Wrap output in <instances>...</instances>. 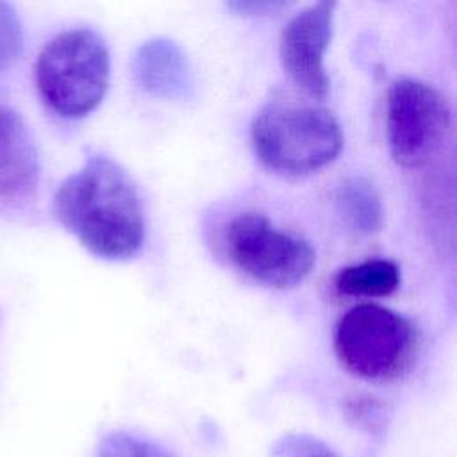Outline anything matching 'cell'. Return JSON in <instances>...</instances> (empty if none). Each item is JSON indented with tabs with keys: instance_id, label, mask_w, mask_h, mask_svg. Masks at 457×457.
Listing matches in <instances>:
<instances>
[{
	"instance_id": "1",
	"label": "cell",
	"mask_w": 457,
	"mask_h": 457,
	"mask_svg": "<svg viewBox=\"0 0 457 457\" xmlns=\"http://www.w3.org/2000/svg\"><path fill=\"white\" fill-rule=\"evenodd\" d=\"M54 214L93 255L123 261L145 241V211L130 175L107 155H89L55 191Z\"/></svg>"
},
{
	"instance_id": "2",
	"label": "cell",
	"mask_w": 457,
	"mask_h": 457,
	"mask_svg": "<svg viewBox=\"0 0 457 457\" xmlns=\"http://www.w3.org/2000/svg\"><path fill=\"white\" fill-rule=\"evenodd\" d=\"M109 71V50L102 36L91 29H70L39 50L34 82L41 102L54 114L80 120L104 100Z\"/></svg>"
},
{
	"instance_id": "3",
	"label": "cell",
	"mask_w": 457,
	"mask_h": 457,
	"mask_svg": "<svg viewBox=\"0 0 457 457\" xmlns=\"http://www.w3.org/2000/svg\"><path fill=\"white\" fill-rule=\"evenodd\" d=\"M257 159L271 171L300 177L330 164L345 136L336 116L314 105H268L250 125Z\"/></svg>"
},
{
	"instance_id": "4",
	"label": "cell",
	"mask_w": 457,
	"mask_h": 457,
	"mask_svg": "<svg viewBox=\"0 0 457 457\" xmlns=\"http://www.w3.org/2000/svg\"><path fill=\"white\" fill-rule=\"evenodd\" d=\"M418 348L416 327L403 314L377 303L346 311L334 330V352L352 375L384 382L400 377Z\"/></svg>"
},
{
	"instance_id": "5",
	"label": "cell",
	"mask_w": 457,
	"mask_h": 457,
	"mask_svg": "<svg viewBox=\"0 0 457 457\" xmlns=\"http://www.w3.org/2000/svg\"><path fill=\"white\" fill-rule=\"evenodd\" d=\"M223 243L230 262L266 287H295L316 264V252L307 239L280 230L261 212L234 216L227 223Z\"/></svg>"
},
{
	"instance_id": "6",
	"label": "cell",
	"mask_w": 457,
	"mask_h": 457,
	"mask_svg": "<svg viewBox=\"0 0 457 457\" xmlns=\"http://www.w3.org/2000/svg\"><path fill=\"white\" fill-rule=\"evenodd\" d=\"M386 130L393 161L402 168H421L443 150L452 132L450 104L427 82L398 79L387 91Z\"/></svg>"
},
{
	"instance_id": "7",
	"label": "cell",
	"mask_w": 457,
	"mask_h": 457,
	"mask_svg": "<svg viewBox=\"0 0 457 457\" xmlns=\"http://www.w3.org/2000/svg\"><path fill=\"white\" fill-rule=\"evenodd\" d=\"M334 9L336 4L320 2L300 11L287 21L278 41L284 71L318 102H323L330 89L323 59L332 39Z\"/></svg>"
},
{
	"instance_id": "8",
	"label": "cell",
	"mask_w": 457,
	"mask_h": 457,
	"mask_svg": "<svg viewBox=\"0 0 457 457\" xmlns=\"http://www.w3.org/2000/svg\"><path fill=\"white\" fill-rule=\"evenodd\" d=\"M39 180V152L29 125L16 109L0 104V205L32 200Z\"/></svg>"
},
{
	"instance_id": "9",
	"label": "cell",
	"mask_w": 457,
	"mask_h": 457,
	"mask_svg": "<svg viewBox=\"0 0 457 457\" xmlns=\"http://www.w3.org/2000/svg\"><path fill=\"white\" fill-rule=\"evenodd\" d=\"M137 86L152 96L164 100H186L193 95L195 79L187 55L166 37L145 41L132 61Z\"/></svg>"
},
{
	"instance_id": "10",
	"label": "cell",
	"mask_w": 457,
	"mask_h": 457,
	"mask_svg": "<svg viewBox=\"0 0 457 457\" xmlns=\"http://www.w3.org/2000/svg\"><path fill=\"white\" fill-rule=\"evenodd\" d=\"M400 268L389 259H368L345 266L334 275L336 293L352 298L391 296L400 287Z\"/></svg>"
},
{
	"instance_id": "11",
	"label": "cell",
	"mask_w": 457,
	"mask_h": 457,
	"mask_svg": "<svg viewBox=\"0 0 457 457\" xmlns=\"http://www.w3.org/2000/svg\"><path fill=\"white\" fill-rule=\"evenodd\" d=\"M336 209L343 221L359 234H371L382 228L384 207L378 191L364 177L343 180L334 195Z\"/></svg>"
},
{
	"instance_id": "12",
	"label": "cell",
	"mask_w": 457,
	"mask_h": 457,
	"mask_svg": "<svg viewBox=\"0 0 457 457\" xmlns=\"http://www.w3.org/2000/svg\"><path fill=\"white\" fill-rule=\"evenodd\" d=\"M95 457H173L162 446L127 432H111L100 439Z\"/></svg>"
},
{
	"instance_id": "13",
	"label": "cell",
	"mask_w": 457,
	"mask_h": 457,
	"mask_svg": "<svg viewBox=\"0 0 457 457\" xmlns=\"http://www.w3.org/2000/svg\"><path fill=\"white\" fill-rule=\"evenodd\" d=\"M23 45V25L16 9L7 2H0V75L14 66Z\"/></svg>"
},
{
	"instance_id": "14",
	"label": "cell",
	"mask_w": 457,
	"mask_h": 457,
	"mask_svg": "<svg viewBox=\"0 0 457 457\" xmlns=\"http://www.w3.org/2000/svg\"><path fill=\"white\" fill-rule=\"evenodd\" d=\"M282 452L286 457H334V453L316 439L293 437L284 441Z\"/></svg>"
}]
</instances>
